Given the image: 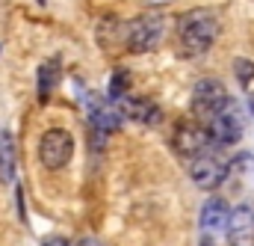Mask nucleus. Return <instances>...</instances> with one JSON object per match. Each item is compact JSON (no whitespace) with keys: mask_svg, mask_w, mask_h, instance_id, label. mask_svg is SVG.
<instances>
[{"mask_svg":"<svg viewBox=\"0 0 254 246\" xmlns=\"http://www.w3.org/2000/svg\"><path fill=\"white\" fill-rule=\"evenodd\" d=\"M219 18L213 9H192L187 15H181L178 21V45L184 57H201L207 54L216 39H219Z\"/></svg>","mask_w":254,"mask_h":246,"instance_id":"f257e3e1","label":"nucleus"},{"mask_svg":"<svg viewBox=\"0 0 254 246\" xmlns=\"http://www.w3.org/2000/svg\"><path fill=\"white\" fill-rule=\"evenodd\" d=\"M243 127H246V116H243V107L234 101V98H225L213 116H210V139L213 145H234L240 142L243 136Z\"/></svg>","mask_w":254,"mask_h":246,"instance_id":"f03ea898","label":"nucleus"},{"mask_svg":"<svg viewBox=\"0 0 254 246\" xmlns=\"http://www.w3.org/2000/svg\"><path fill=\"white\" fill-rule=\"evenodd\" d=\"M125 48L130 54H148L157 51L160 39H163V15H139L125 27Z\"/></svg>","mask_w":254,"mask_h":246,"instance_id":"7ed1b4c3","label":"nucleus"},{"mask_svg":"<svg viewBox=\"0 0 254 246\" xmlns=\"http://www.w3.org/2000/svg\"><path fill=\"white\" fill-rule=\"evenodd\" d=\"M74 157V139L65 127H51L45 130L42 142H39V160L45 169H63L68 160Z\"/></svg>","mask_w":254,"mask_h":246,"instance_id":"20e7f679","label":"nucleus"},{"mask_svg":"<svg viewBox=\"0 0 254 246\" xmlns=\"http://www.w3.org/2000/svg\"><path fill=\"white\" fill-rule=\"evenodd\" d=\"M83 107H86V119L95 127V133H116L122 127V113L110 98L89 92V95H83Z\"/></svg>","mask_w":254,"mask_h":246,"instance_id":"39448f33","label":"nucleus"},{"mask_svg":"<svg viewBox=\"0 0 254 246\" xmlns=\"http://www.w3.org/2000/svg\"><path fill=\"white\" fill-rule=\"evenodd\" d=\"M187 169H190V178L195 187L201 190H216L222 187L225 175H228V166L213 154V151H204V154H195L187 160Z\"/></svg>","mask_w":254,"mask_h":246,"instance_id":"423d86ee","label":"nucleus"},{"mask_svg":"<svg viewBox=\"0 0 254 246\" xmlns=\"http://www.w3.org/2000/svg\"><path fill=\"white\" fill-rule=\"evenodd\" d=\"M172 145H175V151H178L184 160H190V157H195V154H204V151H210V148H213V139H210V133H207L201 124H195V122H181L178 127H175Z\"/></svg>","mask_w":254,"mask_h":246,"instance_id":"0eeeda50","label":"nucleus"},{"mask_svg":"<svg viewBox=\"0 0 254 246\" xmlns=\"http://www.w3.org/2000/svg\"><path fill=\"white\" fill-rule=\"evenodd\" d=\"M225 98H228L225 86H222L219 80H213V77H204V80H198L195 89H192V113H195L198 119H210L213 110H216Z\"/></svg>","mask_w":254,"mask_h":246,"instance_id":"6e6552de","label":"nucleus"},{"mask_svg":"<svg viewBox=\"0 0 254 246\" xmlns=\"http://www.w3.org/2000/svg\"><path fill=\"white\" fill-rule=\"evenodd\" d=\"M228 244L231 246H254V211L249 205H240L228 214Z\"/></svg>","mask_w":254,"mask_h":246,"instance_id":"1a4fd4ad","label":"nucleus"},{"mask_svg":"<svg viewBox=\"0 0 254 246\" xmlns=\"http://www.w3.org/2000/svg\"><path fill=\"white\" fill-rule=\"evenodd\" d=\"M119 113L127 116V119H133V122H139V124H157L160 122V107L154 101H148V98H127V95H122Z\"/></svg>","mask_w":254,"mask_h":246,"instance_id":"9d476101","label":"nucleus"},{"mask_svg":"<svg viewBox=\"0 0 254 246\" xmlns=\"http://www.w3.org/2000/svg\"><path fill=\"white\" fill-rule=\"evenodd\" d=\"M231 181H237V187L246 193V196H254V154H237L231 163H228V175Z\"/></svg>","mask_w":254,"mask_h":246,"instance_id":"9b49d317","label":"nucleus"},{"mask_svg":"<svg viewBox=\"0 0 254 246\" xmlns=\"http://www.w3.org/2000/svg\"><path fill=\"white\" fill-rule=\"evenodd\" d=\"M228 214H231V208L225 199H219V196L207 199V205L201 208V229L204 232H222L228 223Z\"/></svg>","mask_w":254,"mask_h":246,"instance_id":"f8f14e48","label":"nucleus"},{"mask_svg":"<svg viewBox=\"0 0 254 246\" xmlns=\"http://www.w3.org/2000/svg\"><path fill=\"white\" fill-rule=\"evenodd\" d=\"M15 163H18V148H15V136L0 127V181L9 184L15 178Z\"/></svg>","mask_w":254,"mask_h":246,"instance_id":"ddd939ff","label":"nucleus"},{"mask_svg":"<svg viewBox=\"0 0 254 246\" xmlns=\"http://www.w3.org/2000/svg\"><path fill=\"white\" fill-rule=\"evenodd\" d=\"M57 80H60V62L57 60L42 62V65H39V98H42V101L54 92Z\"/></svg>","mask_w":254,"mask_h":246,"instance_id":"4468645a","label":"nucleus"},{"mask_svg":"<svg viewBox=\"0 0 254 246\" xmlns=\"http://www.w3.org/2000/svg\"><path fill=\"white\" fill-rule=\"evenodd\" d=\"M234 74L240 83H252L254 80V62L252 60H234Z\"/></svg>","mask_w":254,"mask_h":246,"instance_id":"2eb2a0df","label":"nucleus"},{"mask_svg":"<svg viewBox=\"0 0 254 246\" xmlns=\"http://www.w3.org/2000/svg\"><path fill=\"white\" fill-rule=\"evenodd\" d=\"M127 83H130L127 71H116L113 80H110V98H122V95L127 92Z\"/></svg>","mask_w":254,"mask_h":246,"instance_id":"dca6fc26","label":"nucleus"},{"mask_svg":"<svg viewBox=\"0 0 254 246\" xmlns=\"http://www.w3.org/2000/svg\"><path fill=\"white\" fill-rule=\"evenodd\" d=\"M45 246H68V241H65V238H48Z\"/></svg>","mask_w":254,"mask_h":246,"instance_id":"f3484780","label":"nucleus"},{"mask_svg":"<svg viewBox=\"0 0 254 246\" xmlns=\"http://www.w3.org/2000/svg\"><path fill=\"white\" fill-rule=\"evenodd\" d=\"M80 246H98V244H95V241H83Z\"/></svg>","mask_w":254,"mask_h":246,"instance_id":"a211bd4d","label":"nucleus"},{"mask_svg":"<svg viewBox=\"0 0 254 246\" xmlns=\"http://www.w3.org/2000/svg\"><path fill=\"white\" fill-rule=\"evenodd\" d=\"M201 246H213V244H210V241H207V238H204V241H201Z\"/></svg>","mask_w":254,"mask_h":246,"instance_id":"6ab92c4d","label":"nucleus"},{"mask_svg":"<svg viewBox=\"0 0 254 246\" xmlns=\"http://www.w3.org/2000/svg\"><path fill=\"white\" fill-rule=\"evenodd\" d=\"M36 3H42V6H45V0H36Z\"/></svg>","mask_w":254,"mask_h":246,"instance_id":"aec40b11","label":"nucleus"}]
</instances>
